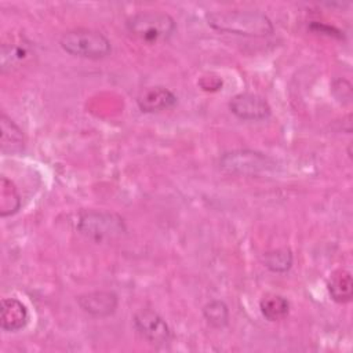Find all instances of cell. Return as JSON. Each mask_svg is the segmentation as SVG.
<instances>
[{
	"label": "cell",
	"instance_id": "obj_1",
	"mask_svg": "<svg viewBox=\"0 0 353 353\" xmlns=\"http://www.w3.org/2000/svg\"><path fill=\"white\" fill-rule=\"evenodd\" d=\"M208 25L221 33L266 37L274 32V26L269 17L254 10H225L207 14Z\"/></svg>",
	"mask_w": 353,
	"mask_h": 353
},
{
	"label": "cell",
	"instance_id": "obj_2",
	"mask_svg": "<svg viewBox=\"0 0 353 353\" xmlns=\"http://www.w3.org/2000/svg\"><path fill=\"white\" fill-rule=\"evenodd\" d=\"M76 230L84 237L95 241H112L127 233L124 219L112 211L84 210L76 215Z\"/></svg>",
	"mask_w": 353,
	"mask_h": 353
},
{
	"label": "cell",
	"instance_id": "obj_3",
	"mask_svg": "<svg viewBox=\"0 0 353 353\" xmlns=\"http://www.w3.org/2000/svg\"><path fill=\"white\" fill-rule=\"evenodd\" d=\"M125 28L130 34L138 40L156 44L159 41L168 40L175 32V19L163 11H139L132 14L125 21Z\"/></svg>",
	"mask_w": 353,
	"mask_h": 353
},
{
	"label": "cell",
	"instance_id": "obj_4",
	"mask_svg": "<svg viewBox=\"0 0 353 353\" xmlns=\"http://www.w3.org/2000/svg\"><path fill=\"white\" fill-rule=\"evenodd\" d=\"M59 46L65 52L85 59H102L112 51L110 40L103 33L87 28L65 32L59 39Z\"/></svg>",
	"mask_w": 353,
	"mask_h": 353
},
{
	"label": "cell",
	"instance_id": "obj_5",
	"mask_svg": "<svg viewBox=\"0 0 353 353\" xmlns=\"http://www.w3.org/2000/svg\"><path fill=\"white\" fill-rule=\"evenodd\" d=\"M219 167L233 175L262 176L276 172L277 163L270 156L251 149L226 152L219 159Z\"/></svg>",
	"mask_w": 353,
	"mask_h": 353
},
{
	"label": "cell",
	"instance_id": "obj_6",
	"mask_svg": "<svg viewBox=\"0 0 353 353\" xmlns=\"http://www.w3.org/2000/svg\"><path fill=\"white\" fill-rule=\"evenodd\" d=\"M132 325L150 345L164 346L171 341V330L167 321L153 309H139L132 317Z\"/></svg>",
	"mask_w": 353,
	"mask_h": 353
},
{
	"label": "cell",
	"instance_id": "obj_7",
	"mask_svg": "<svg viewBox=\"0 0 353 353\" xmlns=\"http://www.w3.org/2000/svg\"><path fill=\"white\" fill-rule=\"evenodd\" d=\"M229 110L240 120L259 121L272 114V108L265 98L252 92H240L229 101Z\"/></svg>",
	"mask_w": 353,
	"mask_h": 353
},
{
	"label": "cell",
	"instance_id": "obj_8",
	"mask_svg": "<svg viewBox=\"0 0 353 353\" xmlns=\"http://www.w3.org/2000/svg\"><path fill=\"white\" fill-rule=\"evenodd\" d=\"M30 44L32 43L25 39H14L11 41L3 43L0 51L1 72H11L30 63L34 57V50Z\"/></svg>",
	"mask_w": 353,
	"mask_h": 353
},
{
	"label": "cell",
	"instance_id": "obj_9",
	"mask_svg": "<svg viewBox=\"0 0 353 353\" xmlns=\"http://www.w3.org/2000/svg\"><path fill=\"white\" fill-rule=\"evenodd\" d=\"M77 303L83 312L92 317H108L119 306V298L113 291H91L77 296Z\"/></svg>",
	"mask_w": 353,
	"mask_h": 353
},
{
	"label": "cell",
	"instance_id": "obj_10",
	"mask_svg": "<svg viewBox=\"0 0 353 353\" xmlns=\"http://www.w3.org/2000/svg\"><path fill=\"white\" fill-rule=\"evenodd\" d=\"M176 95L163 85L145 88L137 97V105L143 113H157L168 110L176 105Z\"/></svg>",
	"mask_w": 353,
	"mask_h": 353
},
{
	"label": "cell",
	"instance_id": "obj_11",
	"mask_svg": "<svg viewBox=\"0 0 353 353\" xmlns=\"http://www.w3.org/2000/svg\"><path fill=\"white\" fill-rule=\"evenodd\" d=\"M29 312L17 298H3L0 307V325L7 332H17L26 327Z\"/></svg>",
	"mask_w": 353,
	"mask_h": 353
},
{
	"label": "cell",
	"instance_id": "obj_12",
	"mask_svg": "<svg viewBox=\"0 0 353 353\" xmlns=\"http://www.w3.org/2000/svg\"><path fill=\"white\" fill-rule=\"evenodd\" d=\"M0 125H1V138H0L1 153L7 156L19 154L25 148V137L22 130L6 113H1L0 116Z\"/></svg>",
	"mask_w": 353,
	"mask_h": 353
},
{
	"label": "cell",
	"instance_id": "obj_13",
	"mask_svg": "<svg viewBox=\"0 0 353 353\" xmlns=\"http://www.w3.org/2000/svg\"><path fill=\"white\" fill-rule=\"evenodd\" d=\"M327 290L332 301L338 303H347L353 296V279L349 270L336 269L331 273L327 281Z\"/></svg>",
	"mask_w": 353,
	"mask_h": 353
},
{
	"label": "cell",
	"instance_id": "obj_14",
	"mask_svg": "<svg viewBox=\"0 0 353 353\" xmlns=\"http://www.w3.org/2000/svg\"><path fill=\"white\" fill-rule=\"evenodd\" d=\"M21 208V194L12 181L0 178V215L3 218L17 214Z\"/></svg>",
	"mask_w": 353,
	"mask_h": 353
},
{
	"label": "cell",
	"instance_id": "obj_15",
	"mask_svg": "<svg viewBox=\"0 0 353 353\" xmlns=\"http://www.w3.org/2000/svg\"><path fill=\"white\" fill-rule=\"evenodd\" d=\"M262 316L269 321H280L290 312V302L279 294H266L259 301Z\"/></svg>",
	"mask_w": 353,
	"mask_h": 353
},
{
	"label": "cell",
	"instance_id": "obj_16",
	"mask_svg": "<svg viewBox=\"0 0 353 353\" xmlns=\"http://www.w3.org/2000/svg\"><path fill=\"white\" fill-rule=\"evenodd\" d=\"M263 266L273 273H285L291 269L294 262V255L290 248H277L265 252Z\"/></svg>",
	"mask_w": 353,
	"mask_h": 353
},
{
	"label": "cell",
	"instance_id": "obj_17",
	"mask_svg": "<svg viewBox=\"0 0 353 353\" xmlns=\"http://www.w3.org/2000/svg\"><path fill=\"white\" fill-rule=\"evenodd\" d=\"M203 316L208 325L214 328H223L229 323V309L221 299H212L203 307Z\"/></svg>",
	"mask_w": 353,
	"mask_h": 353
}]
</instances>
